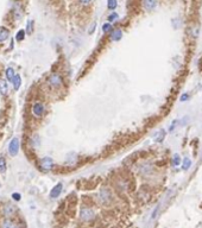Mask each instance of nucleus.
<instances>
[{"mask_svg": "<svg viewBox=\"0 0 202 228\" xmlns=\"http://www.w3.org/2000/svg\"><path fill=\"white\" fill-rule=\"evenodd\" d=\"M100 201L102 202V204H109L112 202V192L109 189H106V188H104V189H101L100 190Z\"/></svg>", "mask_w": 202, "mask_h": 228, "instance_id": "3", "label": "nucleus"}, {"mask_svg": "<svg viewBox=\"0 0 202 228\" xmlns=\"http://www.w3.org/2000/svg\"><path fill=\"white\" fill-rule=\"evenodd\" d=\"M94 211L90 209V208H86V207H83L81 208L80 210V219L82 220V221H90V220H93L94 219Z\"/></svg>", "mask_w": 202, "mask_h": 228, "instance_id": "1", "label": "nucleus"}, {"mask_svg": "<svg viewBox=\"0 0 202 228\" xmlns=\"http://www.w3.org/2000/svg\"><path fill=\"white\" fill-rule=\"evenodd\" d=\"M118 18H119L118 14H117L115 12H113L112 14H109V16H108V22H109V23H111V22H115Z\"/></svg>", "mask_w": 202, "mask_h": 228, "instance_id": "19", "label": "nucleus"}, {"mask_svg": "<svg viewBox=\"0 0 202 228\" xmlns=\"http://www.w3.org/2000/svg\"><path fill=\"white\" fill-rule=\"evenodd\" d=\"M12 197L14 198L16 201H19V198H20V195H19V194H13V195H12Z\"/></svg>", "mask_w": 202, "mask_h": 228, "instance_id": "25", "label": "nucleus"}, {"mask_svg": "<svg viewBox=\"0 0 202 228\" xmlns=\"http://www.w3.org/2000/svg\"><path fill=\"white\" fill-rule=\"evenodd\" d=\"M3 213H4V215L6 217H10V216H12L16 213V208L12 204H6L5 207H4V209H3Z\"/></svg>", "mask_w": 202, "mask_h": 228, "instance_id": "8", "label": "nucleus"}, {"mask_svg": "<svg viewBox=\"0 0 202 228\" xmlns=\"http://www.w3.org/2000/svg\"><path fill=\"white\" fill-rule=\"evenodd\" d=\"M53 159L49 158V157H45V158H43L41 161V168H42V170H44V171L51 170V169H53Z\"/></svg>", "mask_w": 202, "mask_h": 228, "instance_id": "6", "label": "nucleus"}, {"mask_svg": "<svg viewBox=\"0 0 202 228\" xmlns=\"http://www.w3.org/2000/svg\"><path fill=\"white\" fill-rule=\"evenodd\" d=\"M14 76H16V74L13 72V69H12V68H8V69L6 70V77H7V80L12 81V80L14 78Z\"/></svg>", "mask_w": 202, "mask_h": 228, "instance_id": "15", "label": "nucleus"}, {"mask_svg": "<svg viewBox=\"0 0 202 228\" xmlns=\"http://www.w3.org/2000/svg\"><path fill=\"white\" fill-rule=\"evenodd\" d=\"M0 228H18L17 223L11 220V219H5L4 221L1 222L0 225Z\"/></svg>", "mask_w": 202, "mask_h": 228, "instance_id": "7", "label": "nucleus"}, {"mask_svg": "<svg viewBox=\"0 0 202 228\" xmlns=\"http://www.w3.org/2000/svg\"><path fill=\"white\" fill-rule=\"evenodd\" d=\"M176 124H177V120H175L174 121V124H172L171 126H170V131H172L174 128H175V126H176Z\"/></svg>", "mask_w": 202, "mask_h": 228, "instance_id": "28", "label": "nucleus"}, {"mask_svg": "<svg viewBox=\"0 0 202 228\" xmlns=\"http://www.w3.org/2000/svg\"><path fill=\"white\" fill-rule=\"evenodd\" d=\"M23 36H24V31H20V32L18 33V36H17L18 41H22V39H23Z\"/></svg>", "mask_w": 202, "mask_h": 228, "instance_id": "23", "label": "nucleus"}, {"mask_svg": "<svg viewBox=\"0 0 202 228\" xmlns=\"http://www.w3.org/2000/svg\"><path fill=\"white\" fill-rule=\"evenodd\" d=\"M157 6V0H144V7L148 11H152Z\"/></svg>", "mask_w": 202, "mask_h": 228, "instance_id": "9", "label": "nucleus"}, {"mask_svg": "<svg viewBox=\"0 0 202 228\" xmlns=\"http://www.w3.org/2000/svg\"><path fill=\"white\" fill-rule=\"evenodd\" d=\"M61 191H62V184L59 183V184H57L56 186H53V190L50 191V197H51V198L58 197L59 194H61Z\"/></svg>", "mask_w": 202, "mask_h": 228, "instance_id": "10", "label": "nucleus"}, {"mask_svg": "<svg viewBox=\"0 0 202 228\" xmlns=\"http://www.w3.org/2000/svg\"><path fill=\"white\" fill-rule=\"evenodd\" d=\"M44 111H45V108H44V105L42 102H36V103H33V106H32V113H33V115H35L36 118H41L42 115L44 114Z\"/></svg>", "mask_w": 202, "mask_h": 228, "instance_id": "4", "label": "nucleus"}, {"mask_svg": "<svg viewBox=\"0 0 202 228\" xmlns=\"http://www.w3.org/2000/svg\"><path fill=\"white\" fill-rule=\"evenodd\" d=\"M19 151V140L17 138H13L8 145V152L11 156H16Z\"/></svg>", "mask_w": 202, "mask_h": 228, "instance_id": "5", "label": "nucleus"}, {"mask_svg": "<svg viewBox=\"0 0 202 228\" xmlns=\"http://www.w3.org/2000/svg\"><path fill=\"white\" fill-rule=\"evenodd\" d=\"M118 5L117 0H107V7L108 10H115V7Z\"/></svg>", "mask_w": 202, "mask_h": 228, "instance_id": "14", "label": "nucleus"}, {"mask_svg": "<svg viewBox=\"0 0 202 228\" xmlns=\"http://www.w3.org/2000/svg\"><path fill=\"white\" fill-rule=\"evenodd\" d=\"M6 171V159L4 157H0V172Z\"/></svg>", "mask_w": 202, "mask_h": 228, "instance_id": "16", "label": "nucleus"}, {"mask_svg": "<svg viewBox=\"0 0 202 228\" xmlns=\"http://www.w3.org/2000/svg\"><path fill=\"white\" fill-rule=\"evenodd\" d=\"M12 83H13V88H14V90H18L19 88H20V84H22V78H20V76H19L18 74H16L14 78L12 80Z\"/></svg>", "mask_w": 202, "mask_h": 228, "instance_id": "11", "label": "nucleus"}, {"mask_svg": "<svg viewBox=\"0 0 202 228\" xmlns=\"http://www.w3.org/2000/svg\"><path fill=\"white\" fill-rule=\"evenodd\" d=\"M190 165H191V162H190L189 158H184L183 164H182V169H183V170H188Z\"/></svg>", "mask_w": 202, "mask_h": 228, "instance_id": "17", "label": "nucleus"}, {"mask_svg": "<svg viewBox=\"0 0 202 228\" xmlns=\"http://www.w3.org/2000/svg\"><path fill=\"white\" fill-rule=\"evenodd\" d=\"M164 137H165V132H164V131H162V132H159V137H158V138H156V140H157L158 143H160V141L164 139Z\"/></svg>", "mask_w": 202, "mask_h": 228, "instance_id": "22", "label": "nucleus"}, {"mask_svg": "<svg viewBox=\"0 0 202 228\" xmlns=\"http://www.w3.org/2000/svg\"><path fill=\"white\" fill-rule=\"evenodd\" d=\"M111 29H112V25L109 24V23H107V24L102 25V31H104V32H109V31H111Z\"/></svg>", "mask_w": 202, "mask_h": 228, "instance_id": "20", "label": "nucleus"}, {"mask_svg": "<svg viewBox=\"0 0 202 228\" xmlns=\"http://www.w3.org/2000/svg\"><path fill=\"white\" fill-rule=\"evenodd\" d=\"M7 36H8V31L5 30V29H1V31H0V41H4Z\"/></svg>", "mask_w": 202, "mask_h": 228, "instance_id": "18", "label": "nucleus"}, {"mask_svg": "<svg viewBox=\"0 0 202 228\" xmlns=\"http://www.w3.org/2000/svg\"><path fill=\"white\" fill-rule=\"evenodd\" d=\"M95 25H96V23H93V25H92V26H90V30H89V33H93V31H94Z\"/></svg>", "mask_w": 202, "mask_h": 228, "instance_id": "27", "label": "nucleus"}, {"mask_svg": "<svg viewBox=\"0 0 202 228\" xmlns=\"http://www.w3.org/2000/svg\"><path fill=\"white\" fill-rule=\"evenodd\" d=\"M48 83L50 84V87H53V88H58L62 86L63 83V81H62V76L59 75V74H53V75H50V77L48 80Z\"/></svg>", "mask_w": 202, "mask_h": 228, "instance_id": "2", "label": "nucleus"}, {"mask_svg": "<svg viewBox=\"0 0 202 228\" xmlns=\"http://www.w3.org/2000/svg\"><path fill=\"white\" fill-rule=\"evenodd\" d=\"M188 94H183V96H181V101H185V100H188Z\"/></svg>", "mask_w": 202, "mask_h": 228, "instance_id": "26", "label": "nucleus"}, {"mask_svg": "<svg viewBox=\"0 0 202 228\" xmlns=\"http://www.w3.org/2000/svg\"><path fill=\"white\" fill-rule=\"evenodd\" d=\"M121 37H123V32H121V30L117 29V30H114L112 32V35H111V39H112V41H120V39H121Z\"/></svg>", "mask_w": 202, "mask_h": 228, "instance_id": "12", "label": "nucleus"}, {"mask_svg": "<svg viewBox=\"0 0 202 228\" xmlns=\"http://www.w3.org/2000/svg\"><path fill=\"white\" fill-rule=\"evenodd\" d=\"M172 162H174V165H176V166H177L178 164L181 163V159H179V156H178V155H174V161H172Z\"/></svg>", "mask_w": 202, "mask_h": 228, "instance_id": "21", "label": "nucleus"}, {"mask_svg": "<svg viewBox=\"0 0 202 228\" xmlns=\"http://www.w3.org/2000/svg\"><path fill=\"white\" fill-rule=\"evenodd\" d=\"M7 89H8L7 82H6L5 80H0V93H1V95H6Z\"/></svg>", "mask_w": 202, "mask_h": 228, "instance_id": "13", "label": "nucleus"}, {"mask_svg": "<svg viewBox=\"0 0 202 228\" xmlns=\"http://www.w3.org/2000/svg\"><path fill=\"white\" fill-rule=\"evenodd\" d=\"M78 1H80V2L82 4V5H88V4L90 2V1H92V0H78Z\"/></svg>", "mask_w": 202, "mask_h": 228, "instance_id": "24", "label": "nucleus"}]
</instances>
